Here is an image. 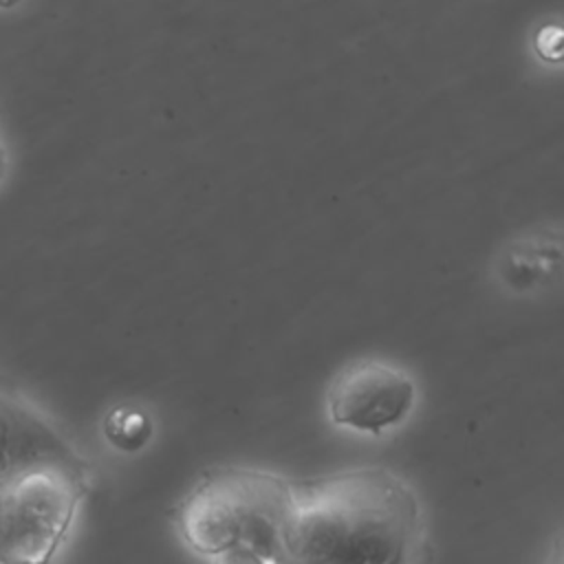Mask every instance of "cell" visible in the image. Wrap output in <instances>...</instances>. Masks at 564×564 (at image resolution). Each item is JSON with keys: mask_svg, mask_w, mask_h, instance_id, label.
<instances>
[{"mask_svg": "<svg viewBox=\"0 0 564 564\" xmlns=\"http://www.w3.org/2000/svg\"><path fill=\"white\" fill-rule=\"evenodd\" d=\"M414 399L416 388L408 372L383 361H361L330 386L328 414L341 427L381 434L410 414Z\"/></svg>", "mask_w": 564, "mask_h": 564, "instance_id": "cell-4", "label": "cell"}, {"mask_svg": "<svg viewBox=\"0 0 564 564\" xmlns=\"http://www.w3.org/2000/svg\"><path fill=\"white\" fill-rule=\"evenodd\" d=\"M2 170H4V161H2V152H0V176H2Z\"/></svg>", "mask_w": 564, "mask_h": 564, "instance_id": "cell-11", "label": "cell"}, {"mask_svg": "<svg viewBox=\"0 0 564 564\" xmlns=\"http://www.w3.org/2000/svg\"><path fill=\"white\" fill-rule=\"evenodd\" d=\"M152 419L143 408L117 405L104 421V434L121 452H139L152 436Z\"/></svg>", "mask_w": 564, "mask_h": 564, "instance_id": "cell-6", "label": "cell"}, {"mask_svg": "<svg viewBox=\"0 0 564 564\" xmlns=\"http://www.w3.org/2000/svg\"><path fill=\"white\" fill-rule=\"evenodd\" d=\"M0 456L7 471L84 463L44 419L7 394H0Z\"/></svg>", "mask_w": 564, "mask_h": 564, "instance_id": "cell-5", "label": "cell"}, {"mask_svg": "<svg viewBox=\"0 0 564 564\" xmlns=\"http://www.w3.org/2000/svg\"><path fill=\"white\" fill-rule=\"evenodd\" d=\"M88 489V467L40 465L0 476V564H48Z\"/></svg>", "mask_w": 564, "mask_h": 564, "instance_id": "cell-3", "label": "cell"}, {"mask_svg": "<svg viewBox=\"0 0 564 564\" xmlns=\"http://www.w3.org/2000/svg\"><path fill=\"white\" fill-rule=\"evenodd\" d=\"M2 474H7V467H4V460H2V456H0V476Z\"/></svg>", "mask_w": 564, "mask_h": 564, "instance_id": "cell-10", "label": "cell"}, {"mask_svg": "<svg viewBox=\"0 0 564 564\" xmlns=\"http://www.w3.org/2000/svg\"><path fill=\"white\" fill-rule=\"evenodd\" d=\"M291 500V480L251 467H216L174 509V522L189 551L214 557L249 546L269 560Z\"/></svg>", "mask_w": 564, "mask_h": 564, "instance_id": "cell-2", "label": "cell"}, {"mask_svg": "<svg viewBox=\"0 0 564 564\" xmlns=\"http://www.w3.org/2000/svg\"><path fill=\"white\" fill-rule=\"evenodd\" d=\"M551 564H562V549H560V542L555 544V553H553V560Z\"/></svg>", "mask_w": 564, "mask_h": 564, "instance_id": "cell-9", "label": "cell"}, {"mask_svg": "<svg viewBox=\"0 0 564 564\" xmlns=\"http://www.w3.org/2000/svg\"><path fill=\"white\" fill-rule=\"evenodd\" d=\"M414 489L386 467L291 480L271 564H430Z\"/></svg>", "mask_w": 564, "mask_h": 564, "instance_id": "cell-1", "label": "cell"}, {"mask_svg": "<svg viewBox=\"0 0 564 564\" xmlns=\"http://www.w3.org/2000/svg\"><path fill=\"white\" fill-rule=\"evenodd\" d=\"M560 260V253L549 256V249L544 245L531 247V249H516L513 256L509 258V267L513 269L511 278L516 280L513 284L529 286L538 282L540 278L549 275V269H555Z\"/></svg>", "mask_w": 564, "mask_h": 564, "instance_id": "cell-7", "label": "cell"}, {"mask_svg": "<svg viewBox=\"0 0 564 564\" xmlns=\"http://www.w3.org/2000/svg\"><path fill=\"white\" fill-rule=\"evenodd\" d=\"M212 564H267V560L249 546H231L214 555Z\"/></svg>", "mask_w": 564, "mask_h": 564, "instance_id": "cell-8", "label": "cell"}]
</instances>
